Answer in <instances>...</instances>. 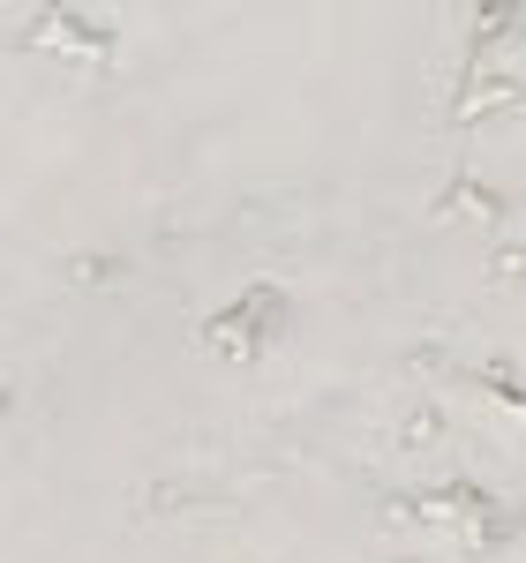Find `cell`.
I'll return each mask as SVG.
<instances>
[{
    "instance_id": "obj_5",
    "label": "cell",
    "mask_w": 526,
    "mask_h": 563,
    "mask_svg": "<svg viewBox=\"0 0 526 563\" xmlns=\"http://www.w3.org/2000/svg\"><path fill=\"white\" fill-rule=\"evenodd\" d=\"M437 211H443V218H459V211H467V218H482V225H496V218H504V196H496L489 180L467 174V180H451V188H443V203H437Z\"/></svg>"
},
{
    "instance_id": "obj_3",
    "label": "cell",
    "mask_w": 526,
    "mask_h": 563,
    "mask_svg": "<svg viewBox=\"0 0 526 563\" xmlns=\"http://www.w3.org/2000/svg\"><path fill=\"white\" fill-rule=\"evenodd\" d=\"M23 45H53V53H76V60H113L121 31L106 15H84V8H45V15H31Z\"/></svg>"
},
{
    "instance_id": "obj_11",
    "label": "cell",
    "mask_w": 526,
    "mask_h": 563,
    "mask_svg": "<svg viewBox=\"0 0 526 563\" xmlns=\"http://www.w3.org/2000/svg\"><path fill=\"white\" fill-rule=\"evenodd\" d=\"M489 278H496V286H519V278H526V241H519V249H504V256L489 263Z\"/></svg>"
},
{
    "instance_id": "obj_8",
    "label": "cell",
    "mask_w": 526,
    "mask_h": 563,
    "mask_svg": "<svg viewBox=\"0 0 526 563\" xmlns=\"http://www.w3.org/2000/svg\"><path fill=\"white\" fill-rule=\"evenodd\" d=\"M68 278L98 294V286H121V278H129V263H121V256H68Z\"/></svg>"
},
{
    "instance_id": "obj_4",
    "label": "cell",
    "mask_w": 526,
    "mask_h": 563,
    "mask_svg": "<svg viewBox=\"0 0 526 563\" xmlns=\"http://www.w3.org/2000/svg\"><path fill=\"white\" fill-rule=\"evenodd\" d=\"M519 106H526L519 76H482V84H467L459 98H451V121L474 129V121H489V113H519Z\"/></svg>"
},
{
    "instance_id": "obj_7",
    "label": "cell",
    "mask_w": 526,
    "mask_h": 563,
    "mask_svg": "<svg viewBox=\"0 0 526 563\" xmlns=\"http://www.w3.org/2000/svg\"><path fill=\"white\" fill-rule=\"evenodd\" d=\"M512 31H519V8H482V15H474V38H467V60L489 53V45H504Z\"/></svg>"
},
{
    "instance_id": "obj_1",
    "label": "cell",
    "mask_w": 526,
    "mask_h": 563,
    "mask_svg": "<svg viewBox=\"0 0 526 563\" xmlns=\"http://www.w3.org/2000/svg\"><path fill=\"white\" fill-rule=\"evenodd\" d=\"M278 323H286V294H278V286H249L233 308H219V316L204 323V346L226 353V361H256V353L278 339Z\"/></svg>"
},
{
    "instance_id": "obj_6",
    "label": "cell",
    "mask_w": 526,
    "mask_h": 563,
    "mask_svg": "<svg viewBox=\"0 0 526 563\" xmlns=\"http://www.w3.org/2000/svg\"><path fill=\"white\" fill-rule=\"evenodd\" d=\"M451 421H443V406H406V421H398V451H437Z\"/></svg>"
},
{
    "instance_id": "obj_9",
    "label": "cell",
    "mask_w": 526,
    "mask_h": 563,
    "mask_svg": "<svg viewBox=\"0 0 526 563\" xmlns=\"http://www.w3.org/2000/svg\"><path fill=\"white\" fill-rule=\"evenodd\" d=\"M188 504H196L188 481H158V488H143V511H151V519H174V511H188Z\"/></svg>"
},
{
    "instance_id": "obj_10",
    "label": "cell",
    "mask_w": 526,
    "mask_h": 563,
    "mask_svg": "<svg viewBox=\"0 0 526 563\" xmlns=\"http://www.w3.org/2000/svg\"><path fill=\"white\" fill-rule=\"evenodd\" d=\"M474 384H482L489 398H504L512 413H526V384H519V376H512V368H474Z\"/></svg>"
},
{
    "instance_id": "obj_2",
    "label": "cell",
    "mask_w": 526,
    "mask_h": 563,
    "mask_svg": "<svg viewBox=\"0 0 526 563\" xmlns=\"http://www.w3.org/2000/svg\"><path fill=\"white\" fill-rule=\"evenodd\" d=\"M496 511V496L489 488H474V481H443V488H421V496H392L384 504V519H414V526H467L489 519Z\"/></svg>"
}]
</instances>
